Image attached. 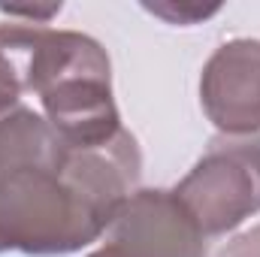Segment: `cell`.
<instances>
[{
    "mask_svg": "<svg viewBox=\"0 0 260 257\" xmlns=\"http://www.w3.org/2000/svg\"><path fill=\"white\" fill-rule=\"evenodd\" d=\"M103 215L61 167L0 176V242L6 251L58 257L82 251L109 230Z\"/></svg>",
    "mask_w": 260,
    "mask_h": 257,
    "instance_id": "6da1fadb",
    "label": "cell"
},
{
    "mask_svg": "<svg viewBox=\"0 0 260 257\" xmlns=\"http://www.w3.org/2000/svg\"><path fill=\"white\" fill-rule=\"evenodd\" d=\"M200 230L224 236L260 212V133L215 136L191 173L176 185Z\"/></svg>",
    "mask_w": 260,
    "mask_h": 257,
    "instance_id": "7a4b0ae2",
    "label": "cell"
},
{
    "mask_svg": "<svg viewBox=\"0 0 260 257\" xmlns=\"http://www.w3.org/2000/svg\"><path fill=\"white\" fill-rule=\"evenodd\" d=\"M121 257H206V233L176 191L136 188L106 230Z\"/></svg>",
    "mask_w": 260,
    "mask_h": 257,
    "instance_id": "3957f363",
    "label": "cell"
},
{
    "mask_svg": "<svg viewBox=\"0 0 260 257\" xmlns=\"http://www.w3.org/2000/svg\"><path fill=\"white\" fill-rule=\"evenodd\" d=\"M206 118L224 136L260 130V40H230L215 49L200 76Z\"/></svg>",
    "mask_w": 260,
    "mask_h": 257,
    "instance_id": "277c9868",
    "label": "cell"
},
{
    "mask_svg": "<svg viewBox=\"0 0 260 257\" xmlns=\"http://www.w3.org/2000/svg\"><path fill=\"white\" fill-rule=\"evenodd\" d=\"M46 121L67 145H100L121 133V115L112 97V79H73L40 94Z\"/></svg>",
    "mask_w": 260,
    "mask_h": 257,
    "instance_id": "5b68a950",
    "label": "cell"
},
{
    "mask_svg": "<svg viewBox=\"0 0 260 257\" xmlns=\"http://www.w3.org/2000/svg\"><path fill=\"white\" fill-rule=\"evenodd\" d=\"M67 142L46 121L21 103V97H0V176L30 167H61Z\"/></svg>",
    "mask_w": 260,
    "mask_h": 257,
    "instance_id": "8992f818",
    "label": "cell"
},
{
    "mask_svg": "<svg viewBox=\"0 0 260 257\" xmlns=\"http://www.w3.org/2000/svg\"><path fill=\"white\" fill-rule=\"evenodd\" d=\"M148 12H154L157 18H164L167 24H197L200 18L206 21L209 15H215L221 9V3H209V6H200V3H145Z\"/></svg>",
    "mask_w": 260,
    "mask_h": 257,
    "instance_id": "52a82bcc",
    "label": "cell"
},
{
    "mask_svg": "<svg viewBox=\"0 0 260 257\" xmlns=\"http://www.w3.org/2000/svg\"><path fill=\"white\" fill-rule=\"evenodd\" d=\"M0 12L9 18H24V24H49L61 12V3H49V6H3L0 3Z\"/></svg>",
    "mask_w": 260,
    "mask_h": 257,
    "instance_id": "ba28073f",
    "label": "cell"
},
{
    "mask_svg": "<svg viewBox=\"0 0 260 257\" xmlns=\"http://www.w3.org/2000/svg\"><path fill=\"white\" fill-rule=\"evenodd\" d=\"M218 257H260V227H251L248 233L230 239Z\"/></svg>",
    "mask_w": 260,
    "mask_h": 257,
    "instance_id": "9c48e42d",
    "label": "cell"
},
{
    "mask_svg": "<svg viewBox=\"0 0 260 257\" xmlns=\"http://www.w3.org/2000/svg\"><path fill=\"white\" fill-rule=\"evenodd\" d=\"M21 82H18V73L15 67L6 61V55L0 52V97H21Z\"/></svg>",
    "mask_w": 260,
    "mask_h": 257,
    "instance_id": "30bf717a",
    "label": "cell"
},
{
    "mask_svg": "<svg viewBox=\"0 0 260 257\" xmlns=\"http://www.w3.org/2000/svg\"><path fill=\"white\" fill-rule=\"evenodd\" d=\"M88 257H121V254H118V251H112L109 245H103V248H97L94 254H88Z\"/></svg>",
    "mask_w": 260,
    "mask_h": 257,
    "instance_id": "8fae6325",
    "label": "cell"
},
{
    "mask_svg": "<svg viewBox=\"0 0 260 257\" xmlns=\"http://www.w3.org/2000/svg\"><path fill=\"white\" fill-rule=\"evenodd\" d=\"M3 251H6V248H3V242H0V254H3Z\"/></svg>",
    "mask_w": 260,
    "mask_h": 257,
    "instance_id": "7c38bea8",
    "label": "cell"
}]
</instances>
